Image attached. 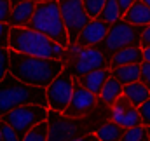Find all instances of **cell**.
Here are the masks:
<instances>
[{"mask_svg":"<svg viewBox=\"0 0 150 141\" xmlns=\"http://www.w3.org/2000/svg\"><path fill=\"white\" fill-rule=\"evenodd\" d=\"M63 70L65 63L59 59L26 56L9 49V73L28 85L47 89L51 82L59 73H63Z\"/></svg>","mask_w":150,"mask_h":141,"instance_id":"1","label":"cell"},{"mask_svg":"<svg viewBox=\"0 0 150 141\" xmlns=\"http://www.w3.org/2000/svg\"><path fill=\"white\" fill-rule=\"evenodd\" d=\"M9 49L19 54H26V56L59 59L63 63H68L70 59V49L61 47L54 40L47 38L38 32H33L30 28H11Z\"/></svg>","mask_w":150,"mask_h":141,"instance_id":"2","label":"cell"},{"mask_svg":"<svg viewBox=\"0 0 150 141\" xmlns=\"http://www.w3.org/2000/svg\"><path fill=\"white\" fill-rule=\"evenodd\" d=\"M26 105L47 106L45 89L28 85V84L18 80L14 75L7 73L0 80V118L7 111Z\"/></svg>","mask_w":150,"mask_h":141,"instance_id":"3","label":"cell"},{"mask_svg":"<svg viewBox=\"0 0 150 141\" xmlns=\"http://www.w3.org/2000/svg\"><path fill=\"white\" fill-rule=\"evenodd\" d=\"M26 28L45 35L47 38L54 40L56 44H59L65 49L70 47L68 33H67L65 23H63V18H61V11H59V5H58V0L37 4L35 14H33L32 21L28 23Z\"/></svg>","mask_w":150,"mask_h":141,"instance_id":"4","label":"cell"},{"mask_svg":"<svg viewBox=\"0 0 150 141\" xmlns=\"http://www.w3.org/2000/svg\"><path fill=\"white\" fill-rule=\"evenodd\" d=\"M143 28L140 26H133L129 23H126L124 19H119L117 23L110 25L108 33L105 37V40L96 47L98 51H101L108 59L112 58L115 52L126 49V47H140V38H142Z\"/></svg>","mask_w":150,"mask_h":141,"instance_id":"5","label":"cell"},{"mask_svg":"<svg viewBox=\"0 0 150 141\" xmlns=\"http://www.w3.org/2000/svg\"><path fill=\"white\" fill-rule=\"evenodd\" d=\"M70 59L65 63V73H68L72 78L82 77L89 71L108 68V58L98 51L96 47L80 49L79 45H70Z\"/></svg>","mask_w":150,"mask_h":141,"instance_id":"6","label":"cell"},{"mask_svg":"<svg viewBox=\"0 0 150 141\" xmlns=\"http://www.w3.org/2000/svg\"><path fill=\"white\" fill-rule=\"evenodd\" d=\"M49 117V108L44 105H26L14 108L11 111H7L2 120L14 129V133L18 134L19 140H23L26 136V133H30V129H33L40 122H45Z\"/></svg>","mask_w":150,"mask_h":141,"instance_id":"7","label":"cell"},{"mask_svg":"<svg viewBox=\"0 0 150 141\" xmlns=\"http://www.w3.org/2000/svg\"><path fill=\"white\" fill-rule=\"evenodd\" d=\"M58 5H59L61 18H63L65 28L68 33V42H70V45H75L80 32L93 19L87 16L82 0H58Z\"/></svg>","mask_w":150,"mask_h":141,"instance_id":"8","label":"cell"},{"mask_svg":"<svg viewBox=\"0 0 150 141\" xmlns=\"http://www.w3.org/2000/svg\"><path fill=\"white\" fill-rule=\"evenodd\" d=\"M74 82L75 80L65 71L59 73L51 82V85L45 89V99H47L49 110L63 113L68 108V103H70L72 94H74Z\"/></svg>","mask_w":150,"mask_h":141,"instance_id":"9","label":"cell"},{"mask_svg":"<svg viewBox=\"0 0 150 141\" xmlns=\"http://www.w3.org/2000/svg\"><path fill=\"white\" fill-rule=\"evenodd\" d=\"M98 103H100V101H98V96H94L93 92H89L86 87H82V85L75 80L72 99H70V103H68V108L63 111V115H65L67 118H80V117H86V113L93 111V108L98 105Z\"/></svg>","mask_w":150,"mask_h":141,"instance_id":"10","label":"cell"},{"mask_svg":"<svg viewBox=\"0 0 150 141\" xmlns=\"http://www.w3.org/2000/svg\"><path fill=\"white\" fill-rule=\"evenodd\" d=\"M110 120H113L122 129H131V127L142 125V118H140L138 108L131 105L124 96L119 98L110 106Z\"/></svg>","mask_w":150,"mask_h":141,"instance_id":"11","label":"cell"},{"mask_svg":"<svg viewBox=\"0 0 150 141\" xmlns=\"http://www.w3.org/2000/svg\"><path fill=\"white\" fill-rule=\"evenodd\" d=\"M108 28H110V25H107V23L101 21V19H93V21H89L87 26L80 32V35L77 38V44H75V45H79L80 49L98 47V45L105 40V37L108 33Z\"/></svg>","mask_w":150,"mask_h":141,"instance_id":"12","label":"cell"},{"mask_svg":"<svg viewBox=\"0 0 150 141\" xmlns=\"http://www.w3.org/2000/svg\"><path fill=\"white\" fill-rule=\"evenodd\" d=\"M35 9H37L35 0H26V2L14 5L11 12V19H9L11 28H26L35 14Z\"/></svg>","mask_w":150,"mask_h":141,"instance_id":"13","label":"cell"},{"mask_svg":"<svg viewBox=\"0 0 150 141\" xmlns=\"http://www.w3.org/2000/svg\"><path fill=\"white\" fill-rule=\"evenodd\" d=\"M110 77H112L110 68H101V70L89 71V73H86V75H82V77H77L75 80H77L82 87H86L89 92H93L94 96H100V92H101L105 82H107Z\"/></svg>","mask_w":150,"mask_h":141,"instance_id":"14","label":"cell"},{"mask_svg":"<svg viewBox=\"0 0 150 141\" xmlns=\"http://www.w3.org/2000/svg\"><path fill=\"white\" fill-rule=\"evenodd\" d=\"M143 63V51L142 47H126L119 52H115L108 59V68H119V66H127V65H142Z\"/></svg>","mask_w":150,"mask_h":141,"instance_id":"15","label":"cell"},{"mask_svg":"<svg viewBox=\"0 0 150 141\" xmlns=\"http://www.w3.org/2000/svg\"><path fill=\"white\" fill-rule=\"evenodd\" d=\"M122 19L133 26H140V28H145L150 25V9L140 0H136L129 11L122 16Z\"/></svg>","mask_w":150,"mask_h":141,"instance_id":"16","label":"cell"},{"mask_svg":"<svg viewBox=\"0 0 150 141\" xmlns=\"http://www.w3.org/2000/svg\"><path fill=\"white\" fill-rule=\"evenodd\" d=\"M122 96L131 103L133 106L140 108L145 101L150 99V91L138 80L134 84H129V85H124V91H122Z\"/></svg>","mask_w":150,"mask_h":141,"instance_id":"17","label":"cell"},{"mask_svg":"<svg viewBox=\"0 0 150 141\" xmlns=\"http://www.w3.org/2000/svg\"><path fill=\"white\" fill-rule=\"evenodd\" d=\"M122 91H124V85L119 80H115L113 77H110L105 82V85H103V89L98 96V101L105 106H112L119 98H122Z\"/></svg>","mask_w":150,"mask_h":141,"instance_id":"18","label":"cell"},{"mask_svg":"<svg viewBox=\"0 0 150 141\" xmlns=\"http://www.w3.org/2000/svg\"><path fill=\"white\" fill-rule=\"evenodd\" d=\"M112 77L115 80H119L122 85H129L140 80V73L142 68L140 65H127V66H119V68H112L110 70Z\"/></svg>","mask_w":150,"mask_h":141,"instance_id":"19","label":"cell"},{"mask_svg":"<svg viewBox=\"0 0 150 141\" xmlns=\"http://www.w3.org/2000/svg\"><path fill=\"white\" fill-rule=\"evenodd\" d=\"M124 131L126 129H122L120 125H117L113 120H107L105 124H101L96 129L94 136L98 138V141H120Z\"/></svg>","mask_w":150,"mask_h":141,"instance_id":"20","label":"cell"},{"mask_svg":"<svg viewBox=\"0 0 150 141\" xmlns=\"http://www.w3.org/2000/svg\"><path fill=\"white\" fill-rule=\"evenodd\" d=\"M98 19L105 21L107 25H113L117 23L119 19H122V14H120V9L117 5V0H107L105 5H103V11L100 12Z\"/></svg>","mask_w":150,"mask_h":141,"instance_id":"21","label":"cell"},{"mask_svg":"<svg viewBox=\"0 0 150 141\" xmlns=\"http://www.w3.org/2000/svg\"><path fill=\"white\" fill-rule=\"evenodd\" d=\"M21 141H49V122H40L33 129H30V133H26Z\"/></svg>","mask_w":150,"mask_h":141,"instance_id":"22","label":"cell"},{"mask_svg":"<svg viewBox=\"0 0 150 141\" xmlns=\"http://www.w3.org/2000/svg\"><path fill=\"white\" fill-rule=\"evenodd\" d=\"M120 141H149V127L136 125V127L126 129Z\"/></svg>","mask_w":150,"mask_h":141,"instance_id":"23","label":"cell"},{"mask_svg":"<svg viewBox=\"0 0 150 141\" xmlns=\"http://www.w3.org/2000/svg\"><path fill=\"white\" fill-rule=\"evenodd\" d=\"M105 2H107V0H82V4H84V9H86L87 16H89L91 19H98L100 12L103 11V5H105Z\"/></svg>","mask_w":150,"mask_h":141,"instance_id":"24","label":"cell"},{"mask_svg":"<svg viewBox=\"0 0 150 141\" xmlns=\"http://www.w3.org/2000/svg\"><path fill=\"white\" fill-rule=\"evenodd\" d=\"M11 12H12V4H11V0H0V23H7V25H9Z\"/></svg>","mask_w":150,"mask_h":141,"instance_id":"25","label":"cell"},{"mask_svg":"<svg viewBox=\"0 0 150 141\" xmlns=\"http://www.w3.org/2000/svg\"><path fill=\"white\" fill-rule=\"evenodd\" d=\"M9 73V49L0 47V80Z\"/></svg>","mask_w":150,"mask_h":141,"instance_id":"26","label":"cell"},{"mask_svg":"<svg viewBox=\"0 0 150 141\" xmlns=\"http://www.w3.org/2000/svg\"><path fill=\"white\" fill-rule=\"evenodd\" d=\"M9 37H11V25L0 23V47L9 49Z\"/></svg>","mask_w":150,"mask_h":141,"instance_id":"27","label":"cell"},{"mask_svg":"<svg viewBox=\"0 0 150 141\" xmlns=\"http://www.w3.org/2000/svg\"><path fill=\"white\" fill-rule=\"evenodd\" d=\"M138 111H140V118H142V125H145V127H150V99L149 101H145L143 105L138 108Z\"/></svg>","mask_w":150,"mask_h":141,"instance_id":"28","label":"cell"},{"mask_svg":"<svg viewBox=\"0 0 150 141\" xmlns=\"http://www.w3.org/2000/svg\"><path fill=\"white\" fill-rule=\"evenodd\" d=\"M140 68H142V73H140V82L147 87L150 91V63L147 61H143L142 65H140Z\"/></svg>","mask_w":150,"mask_h":141,"instance_id":"29","label":"cell"},{"mask_svg":"<svg viewBox=\"0 0 150 141\" xmlns=\"http://www.w3.org/2000/svg\"><path fill=\"white\" fill-rule=\"evenodd\" d=\"M2 141H21L18 138V134L14 133V129H11L4 120H2Z\"/></svg>","mask_w":150,"mask_h":141,"instance_id":"30","label":"cell"},{"mask_svg":"<svg viewBox=\"0 0 150 141\" xmlns=\"http://www.w3.org/2000/svg\"><path fill=\"white\" fill-rule=\"evenodd\" d=\"M140 47L145 49V47H150V25L143 28L142 32V38H140Z\"/></svg>","mask_w":150,"mask_h":141,"instance_id":"31","label":"cell"},{"mask_svg":"<svg viewBox=\"0 0 150 141\" xmlns=\"http://www.w3.org/2000/svg\"><path fill=\"white\" fill-rule=\"evenodd\" d=\"M134 2H136V0H117V5H119V9H120V14L124 16Z\"/></svg>","mask_w":150,"mask_h":141,"instance_id":"32","label":"cell"},{"mask_svg":"<svg viewBox=\"0 0 150 141\" xmlns=\"http://www.w3.org/2000/svg\"><path fill=\"white\" fill-rule=\"evenodd\" d=\"M74 141H98V138L94 136V133H89V134H84V136H79Z\"/></svg>","mask_w":150,"mask_h":141,"instance_id":"33","label":"cell"},{"mask_svg":"<svg viewBox=\"0 0 150 141\" xmlns=\"http://www.w3.org/2000/svg\"><path fill=\"white\" fill-rule=\"evenodd\" d=\"M142 51H143V61L150 63V47H145V49H142Z\"/></svg>","mask_w":150,"mask_h":141,"instance_id":"34","label":"cell"},{"mask_svg":"<svg viewBox=\"0 0 150 141\" xmlns=\"http://www.w3.org/2000/svg\"><path fill=\"white\" fill-rule=\"evenodd\" d=\"M21 2H26V0H11V4H12V7H14V5H18V4H21Z\"/></svg>","mask_w":150,"mask_h":141,"instance_id":"35","label":"cell"},{"mask_svg":"<svg viewBox=\"0 0 150 141\" xmlns=\"http://www.w3.org/2000/svg\"><path fill=\"white\" fill-rule=\"evenodd\" d=\"M140 2H143V4H145V5L150 9V0H140Z\"/></svg>","mask_w":150,"mask_h":141,"instance_id":"36","label":"cell"},{"mask_svg":"<svg viewBox=\"0 0 150 141\" xmlns=\"http://www.w3.org/2000/svg\"><path fill=\"white\" fill-rule=\"evenodd\" d=\"M37 4H44V2H52V0H35Z\"/></svg>","mask_w":150,"mask_h":141,"instance_id":"37","label":"cell"},{"mask_svg":"<svg viewBox=\"0 0 150 141\" xmlns=\"http://www.w3.org/2000/svg\"><path fill=\"white\" fill-rule=\"evenodd\" d=\"M0 141H2V120H0Z\"/></svg>","mask_w":150,"mask_h":141,"instance_id":"38","label":"cell"},{"mask_svg":"<svg viewBox=\"0 0 150 141\" xmlns=\"http://www.w3.org/2000/svg\"><path fill=\"white\" fill-rule=\"evenodd\" d=\"M149 141H150V127H149Z\"/></svg>","mask_w":150,"mask_h":141,"instance_id":"39","label":"cell"}]
</instances>
